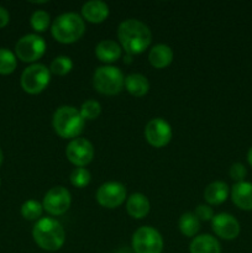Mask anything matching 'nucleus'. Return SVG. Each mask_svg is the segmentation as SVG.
<instances>
[{
  "instance_id": "obj_1",
  "label": "nucleus",
  "mask_w": 252,
  "mask_h": 253,
  "mask_svg": "<svg viewBox=\"0 0 252 253\" xmlns=\"http://www.w3.org/2000/svg\"><path fill=\"white\" fill-rule=\"evenodd\" d=\"M118 39L126 54H140L148 48L152 34L145 22L137 19L124 20L118 27Z\"/></svg>"
},
{
  "instance_id": "obj_2",
  "label": "nucleus",
  "mask_w": 252,
  "mask_h": 253,
  "mask_svg": "<svg viewBox=\"0 0 252 253\" xmlns=\"http://www.w3.org/2000/svg\"><path fill=\"white\" fill-rule=\"evenodd\" d=\"M32 237L40 249L48 252L58 251L66 241V231L59 221L52 217L37 220L32 229Z\"/></svg>"
},
{
  "instance_id": "obj_3",
  "label": "nucleus",
  "mask_w": 252,
  "mask_h": 253,
  "mask_svg": "<svg viewBox=\"0 0 252 253\" xmlns=\"http://www.w3.org/2000/svg\"><path fill=\"white\" fill-rule=\"evenodd\" d=\"M85 32L84 19L77 12H63L53 20L51 34L56 41L61 43L77 42Z\"/></svg>"
},
{
  "instance_id": "obj_4",
  "label": "nucleus",
  "mask_w": 252,
  "mask_h": 253,
  "mask_svg": "<svg viewBox=\"0 0 252 253\" xmlns=\"http://www.w3.org/2000/svg\"><path fill=\"white\" fill-rule=\"evenodd\" d=\"M84 124L81 111L71 105L59 106L52 116V126L62 138H77L83 132Z\"/></svg>"
},
{
  "instance_id": "obj_5",
  "label": "nucleus",
  "mask_w": 252,
  "mask_h": 253,
  "mask_svg": "<svg viewBox=\"0 0 252 253\" xmlns=\"http://www.w3.org/2000/svg\"><path fill=\"white\" fill-rule=\"evenodd\" d=\"M124 77L120 68L114 66H101L93 74V86L104 95H116L124 88Z\"/></svg>"
},
{
  "instance_id": "obj_6",
  "label": "nucleus",
  "mask_w": 252,
  "mask_h": 253,
  "mask_svg": "<svg viewBox=\"0 0 252 253\" xmlns=\"http://www.w3.org/2000/svg\"><path fill=\"white\" fill-rule=\"evenodd\" d=\"M51 81V72L42 63H32L24 69L20 78V84L24 91L32 94H40L47 88Z\"/></svg>"
},
{
  "instance_id": "obj_7",
  "label": "nucleus",
  "mask_w": 252,
  "mask_h": 253,
  "mask_svg": "<svg viewBox=\"0 0 252 253\" xmlns=\"http://www.w3.org/2000/svg\"><path fill=\"white\" fill-rule=\"evenodd\" d=\"M46 52V41L37 34H27L17 40L15 54L25 63H35Z\"/></svg>"
},
{
  "instance_id": "obj_8",
  "label": "nucleus",
  "mask_w": 252,
  "mask_h": 253,
  "mask_svg": "<svg viewBox=\"0 0 252 253\" xmlns=\"http://www.w3.org/2000/svg\"><path fill=\"white\" fill-rule=\"evenodd\" d=\"M133 253H162V235L152 226H141L132 235Z\"/></svg>"
},
{
  "instance_id": "obj_9",
  "label": "nucleus",
  "mask_w": 252,
  "mask_h": 253,
  "mask_svg": "<svg viewBox=\"0 0 252 253\" xmlns=\"http://www.w3.org/2000/svg\"><path fill=\"white\" fill-rule=\"evenodd\" d=\"M126 187L120 182H106L98 188L95 194L99 205L106 209H115L126 200Z\"/></svg>"
},
{
  "instance_id": "obj_10",
  "label": "nucleus",
  "mask_w": 252,
  "mask_h": 253,
  "mask_svg": "<svg viewBox=\"0 0 252 253\" xmlns=\"http://www.w3.org/2000/svg\"><path fill=\"white\" fill-rule=\"evenodd\" d=\"M71 203L72 197L69 190L62 185H57L44 194L42 207L52 216H59L69 209Z\"/></svg>"
},
{
  "instance_id": "obj_11",
  "label": "nucleus",
  "mask_w": 252,
  "mask_h": 253,
  "mask_svg": "<svg viewBox=\"0 0 252 253\" xmlns=\"http://www.w3.org/2000/svg\"><path fill=\"white\" fill-rule=\"evenodd\" d=\"M172 136V127L162 118L151 119L145 127V138L152 147H165L170 142Z\"/></svg>"
},
{
  "instance_id": "obj_12",
  "label": "nucleus",
  "mask_w": 252,
  "mask_h": 253,
  "mask_svg": "<svg viewBox=\"0 0 252 253\" xmlns=\"http://www.w3.org/2000/svg\"><path fill=\"white\" fill-rule=\"evenodd\" d=\"M66 156L76 167H85L94 158L93 143L83 137L74 138L67 146Z\"/></svg>"
},
{
  "instance_id": "obj_13",
  "label": "nucleus",
  "mask_w": 252,
  "mask_h": 253,
  "mask_svg": "<svg viewBox=\"0 0 252 253\" xmlns=\"http://www.w3.org/2000/svg\"><path fill=\"white\" fill-rule=\"evenodd\" d=\"M211 229L217 237L222 240H235L240 235V222L235 216L227 212L214 215L211 220Z\"/></svg>"
},
{
  "instance_id": "obj_14",
  "label": "nucleus",
  "mask_w": 252,
  "mask_h": 253,
  "mask_svg": "<svg viewBox=\"0 0 252 253\" xmlns=\"http://www.w3.org/2000/svg\"><path fill=\"white\" fill-rule=\"evenodd\" d=\"M82 16L91 24H100L109 16V6L101 0H89L82 6Z\"/></svg>"
},
{
  "instance_id": "obj_15",
  "label": "nucleus",
  "mask_w": 252,
  "mask_h": 253,
  "mask_svg": "<svg viewBox=\"0 0 252 253\" xmlns=\"http://www.w3.org/2000/svg\"><path fill=\"white\" fill-rule=\"evenodd\" d=\"M231 200L241 210H252V183H235L231 188Z\"/></svg>"
},
{
  "instance_id": "obj_16",
  "label": "nucleus",
  "mask_w": 252,
  "mask_h": 253,
  "mask_svg": "<svg viewBox=\"0 0 252 253\" xmlns=\"http://www.w3.org/2000/svg\"><path fill=\"white\" fill-rule=\"evenodd\" d=\"M150 200L142 193H133L126 200V211L133 219H143L150 212Z\"/></svg>"
},
{
  "instance_id": "obj_17",
  "label": "nucleus",
  "mask_w": 252,
  "mask_h": 253,
  "mask_svg": "<svg viewBox=\"0 0 252 253\" xmlns=\"http://www.w3.org/2000/svg\"><path fill=\"white\" fill-rule=\"evenodd\" d=\"M173 56V49L168 44L158 43L155 44L148 52V62L155 68L162 69L172 63Z\"/></svg>"
},
{
  "instance_id": "obj_18",
  "label": "nucleus",
  "mask_w": 252,
  "mask_h": 253,
  "mask_svg": "<svg viewBox=\"0 0 252 253\" xmlns=\"http://www.w3.org/2000/svg\"><path fill=\"white\" fill-rule=\"evenodd\" d=\"M95 56L103 63H114L121 57V47L114 40H101L95 47Z\"/></svg>"
},
{
  "instance_id": "obj_19",
  "label": "nucleus",
  "mask_w": 252,
  "mask_h": 253,
  "mask_svg": "<svg viewBox=\"0 0 252 253\" xmlns=\"http://www.w3.org/2000/svg\"><path fill=\"white\" fill-rule=\"evenodd\" d=\"M190 253H221L220 242L209 234L199 235L189 245Z\"/></svg>"
},
{
  "instance_id": "obj_20",
  "label": "nucleus",
  "mask_w": 252,
  "mask_h": 253,
  "mask_svg": "<svg viewBox=\"0 0 252 253\" xmlns=\"http://www.w3.org/2000/svg\"><path fill=\"white\" fill-rule=\"evenodd\" d=\"M229 185L222 180L210 183L204 190V199L209 205H220L226 202L229 197Z\"/></svg>"
},
{
  "instance_id": "obj_21",
  "label": "nucleus",
  "mask_w": 252,
  "mask_h": 253,
  "mask_svg": "<svg viewBox=\"0 0 252 253\" xmlns=\"http://www.w3.org/2000/svg\"><path fill=\"white\" fill-rule=\"evenodd\" d=\"M124 86L131 95L141 98V96H145L150 90V82L143 74L131 73L125 77Z\"/></svg>"
},
{
  "instance_id": "obj_22",
  "label": "nucleus",
  "mask_w": 252,
  "mask_h": 253,
  "mask_svg": "<svg viewBox=\"0 0 252 253\" xmlns=\"http://www.w3.org/2000/svg\"><path fill=\"white\" fill-rule=\"evenodd\" d=\"M178 227L180 232L187 237H193L198 234L200 230V221L194 212H184L179 217L178 221Z\"/></svg>"
},
{
  "instance_id": "obj_23",
  "label": "nucleus",
  "mask_w": 252,
  "mask_h": 253,
  "mask_svg": "<svg viewBox=\"0 0 252 253\" xmlns=\"http://www.w3.org/2000/svg\"><path fill=\"white\" fill-rule=\"evenodd\" d=\"M17 57L9 48L0 47V74L9 76L16 69Z\"/></svg>"
},
{
  "instance_id": "obj_24",
  "label": "nucleus",
  "mask_w": 252,
  "mask_h": 253,
  "mask_svg": "<svg viewBox=\"0 0 252 253\" xmlns=\"http://www.w3.org/2000/svg\"><path fill=\"white\" fill-rule=\"evenodd\" d=\"M42 211H43V207L41 203L34 199L26 200L20 209L22 217L26 220H40Z\"/></svg>"
},
{
  "instance_id": "obj_25",
  "label": "nucleus",
  "mask_w": 252,
  "mask_h": 253,
  "mask_svg": "<svg viewBox=\"0 0 252 253\" xmlns=\"http://www.w3.org/2000/svg\"><path fill=\"white\" fill-rule=\"evenodd\" d=\"M73 68V62L68 56H58L49 64V72L56 76H66Z\"/></svg>"
},
{
  "instance_id": "obj_26",
  "label": "nucleus",
  "mask_w": 252,
  "mask_h": 253,
  "mask_svg": "<svg viewBox=\"0 0 252 253\" xmlns=\"http://www.w3.org/2000/svg\"><path fill=\"white\" fill-rule=\"evenodd\" d=\"M49 22H51V16L44 10H36L30 17V24L31 27L36 32H43L48 29Z\"/></svg>"
},
{
  "instance_id": "obj_27",
  "label": "nucleus",
  "mask_w": 252,
  "mask_h": 253,
  "mask_svg": "<svg viewBox=\"0 0 252 253\" xmlns=\"http://www.w3.org/2000/svg\"><path fill=\"white\" fill-rule=\"evenodd\" d=\"M91 174L86 168L84 167H77L72 170L71 175H69V180L72 184L77 188H84L90 183Z\"/></svg>"
},
{
  "instance_id": "obj_28",
  "label": "nucleus",
  "mask_w": 252,
  "mask_h": 253,
  "mask_svg": "<svg viewBox=\"0 0 252 253\" xmlns=\"http://www.w3.org/2000/svg\"><path fill=\"white\" fill-rule=\"evenodd\" d=\"M81 115L83 116L84 120H95L99 118L101 114V105L96 100H86L82 104L81 109Z\"/></svg>"
},
{
  "instance_id": "obj_29",
  "label": "nucleus",
  "mask_w": 252,
  "mask_h": 253,
  "mask_svg": "<svg viewBox=\"0 0 252 253\" xmlns=\"http://www.w3.org/2000/svg\"><path fill=\"white\" fill-rule=\"evenodd\" d=\"M229 174H230V177H231L236 183L244 182L245 177L247 175V169H246V167L242 165V163L236 162V163H234L231 167H230Z\"/></svg>"
},
{
  "instance_id": "obj_30",
  "label": "nucleus",
  "mask_w": 252,
  "mask_h": 253,
  "mask_svg": "<svg viewBox=\"0 0 252 253\" xmlns=\"http://www.w3.org/2000/svg\"><path fill=\"white\" fill-rule=\"evenodd\" d=\"M195 216L199 219V221H211L212 217H214V210L212 208H210V205H205V204H200L195 208L194 211Z\"/></svg>"
},
{
  "instance_id": "obj_31",
  "label": "nucleus",
  "mask_w": 252,
  "mask_h": 253,
  "mask_svg": "<svg viewBox=\"0 0 252 253\" xmlns=\"http://www.w3.org/2000/svg\"><path fill=\"white\" fill-rule=\"evenodd\" d=\"M9 21H10L9 11H7L4 6L0 5V29L6 26V25L9 24Z\"/></svg>"
},
{
  "instance_id": "obj_32",
  "label": "nucleus",
  "mask_w": 252,
  "mask_h": 253,
  "mask_svg": "<svg viewBox=\"0 0 252 253\" xmlns=\"http://www.w3.org/2000/svg\"><path fill=\"white\" fill-rule=\"evenodd\" d=\"M247 161H249L250 166H251V167H252V147L250 148L249 152H247Z\"/></svg>"
},
{
  "instance_id": "obj_33",
  "label": "nucleus",
  "mask_w": 252,
  "mask_h": 253,
  "mask_svg": "<svg viewBox=\"0 0 252 253\" xmlns=\"http://www.w3.org/2000/svg\"><path fill=\"white\" fill-rule=\"evenodd\" d=\"M115 253H132V252H131L128 249H125V247H124V249L118 250V251H116Z\"/></svg>"
},
{
  "instance_id": "obj_34",
  "label": "nucleus",
  "mask_w": 252,
  "mask_h": 253,
  "mask_svg": "<svg viewBox=\"0 0 252 253\" xmlns=\"http://www.w3.org/2000/svg\"><path fill=\"white\" fill-rule=\"evenodd\" d=\"M2 162H4V153H2L1 148H0V166L2 165Z\"/></svg>"
},
{
  "instance_id": "obj_35",
  "label": "nucleus",
  "mask_w": 252,
  "mask_h": 253,
  "mask_svg": "<svg viewBox=\"0 0 252 253\" xmlns=\"http://www.w3.org/2000/svg\"><path fill=\"white\" fill-rule=\"evenodd\" d=\"M0 184H1V180H0Z\"/></svg>"
}]
</instances>
